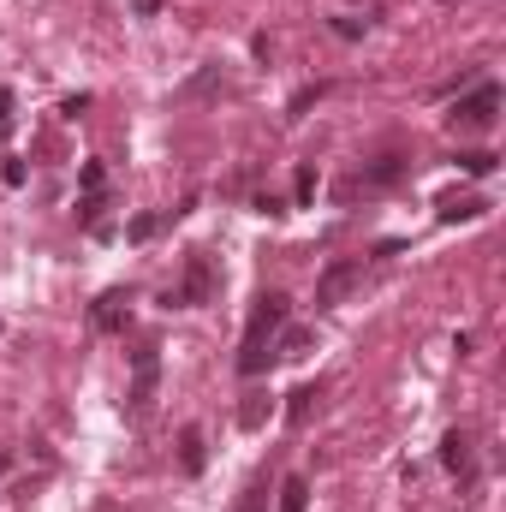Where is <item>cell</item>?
I'll list each match as a JSON object with an SVG mask.
<instances>
[{
    "label": "cell",
    "mask_w": 506,
    "mask_h": 512,
    "mask_svg": "<svg viewBox=\"0 0 506 512\" xmlns=\"http://www.w3.org/2000/svg\"><path fill=\"white\" fill-rule=\"evenodd\" d=\"M203 465H209L203 429H197V423H185V429H179V471H185V477H203Z\"/></svg>",
    "instance_id": "obj_11"
},
{
    "label": "cell",
    "mask_w": 506,
    "mask_h": 512,
    "mask_svg": "<svg viewBox=\"0 0 506 512\" xmlns=\"http://www.w3.org/2000/svg\"><path fill=\"white\" fill-rule=\"evenodd\" d=\"M0 334H6V322H0Z\"/></svg>",
    "instance_id": "obj_25"
},
{
    "label": "cell",
    "mask_w": 506,
    "mask_h": 512,
    "mask_svg": "<svg viewBox=\"0 0 506 512\" xmlns=\"http://www.w3.org/2000/svg\"><path fill=\"white\" fill-rule=\"evenodd\" d=\"M167 221H173V209H161V215H137V221L126 227V239H131V245H149V239H155Z\"/></svg>",
    "instance_id": "obj_16"
},
{
    "label": "cell",
    "mask_w": 506,
    "mask_h": 512,
    "mask_svg": "<svg viewBox=\"0 0 506 512\" xmlns=\"http://www.w3.org/2000/svg\"><path fill=\"white\" fill-rule=\"evenodd\" d=\"M60 114H66V120H78V114H90V96H66V102H60Z\"/></svg>",
    "instance_id": "obj_22"
},
{
    "label": "cell",
    "mask_w": 506,
    "mask_h": 512,
    "mask_svg": "<svg viewBox=\"0 0 506 512\" xmlns=\"http://www.w3.org/2000/svg\"><path fill=\"white\" fill-rule=\"evenodd\" d=\"M233 512H268V477H256L251 489L239 495V507H233Z\"/></svg>",
    "instance_id": "obj_20"
},
{
    "label": "cell",
    "mask_w": 506,
    "mask_h": 512,
    "mask_svg": "<svg viewBox=\"0 0 506 512\" xmlns=\"http://www.w3.org/2000/svg\"><path fill=\"white\" fill-rule=\"evenodd\" d=\"M405 173H411V161H405L399 149H387V155H376V161L358 167V179L346 185V197H352V191H387V185H399Z\"/></svg>",
    "instance_id": "obj_7"
},
{
    "label": "cell",
    "mask_w": 506,
    "mask_h": 512,
    "mask_svg": "<svg viewBox=\"0 0 506 512\" xmlns=\"http://www.w3.org/2000/svg\"><path fill=\"white\" fill-rule=\"evenodd\" d=\"M12 126H18V96H12V84H0V143L12 137Z\"/></svg>",
    "instance_id": "obj_19"
},
{
    "label": "cell",
    "mask_w": 506,
    "mask_h": 512,
    "mask_svg": "<svg viewBox=\"0 0 506 512\" xmlns=\"http://www.w3.org/2000/svg\"><path fill=\"white\" fill-rule=\"evenodd\" d=\"M364 30H370V24H364V18H352V12H340V18H334V36H346V42H358Z\"/></svg>",
    "instance_id": "obj_21"
},
{
    "label": "cell",
    "mask_w": 506,
    "mask_h": 512,
    "mask_svg": "<svg viewBox=\"0 0 506 512\" xmlns=\"http://www.w3.org/2000/svg\"><path fill=\"white\" fill-rule=\"evenodd\" d=\"M441 6H453V0H441Z\"/></svg>",
    "instance_id": "obj_24"
},
{
    "label": "cell",
    "mask_w": 506,
    "mask_h": 512,
    "mask_svg": "<svg viewBox=\"0 0 506 512\" xmlns=\"http://www.w3.org/2000/svg\"><path fill=\"white\" fill-rule=\"evenodd\" d=\"M215 90H221V60H215V66H203V72L179 90V102H197V96H215Z\"/></svg>",
    "instance_id": "obj_15"
},
{
    "label": "cell",
    "mask_w": 506,
    "mask_h": 512,
    "mask_svg": "<svg viewBox=\"0 0 506 512\" xmlns=\"http://www.w3.org/2000/svg\"><path fill=\"white\" fill-rule=\"evenodd\" d=\"M286 328V292H256L251 316H245V340H239V376L256 382L274 364V334Z\"/></svg>",
    "instance_id": "obj_1"
},
{
    "label": "cell",
    "mask_w": 506,
    "mask_h": 512,
    "mask_svg": "<svg viewBox=\"0 0 506 512\" xmlns=\"http://www.w3.org/2000/svg\"><path fill=\"white\" fill-rule=\"evenodd\" d=\"M441 465H447L459 483H471V471H477V441H471V429H447V435H441Z\"/></svg>",
    "instance_id": "obj_8"
},
{
    "label": "cell",
    "mask_w": 506,
    "mask_h": 512,
    "mask_svg": "<svg viewBox=\"0 0 506 512\" xmlns=\"http://www.w3.org/2000/svg\"><path fill=\"white\" fill-rule=\"evenodd\" d=\"M274 495H280V501H274V512H310V477H286Z\"/></svg>",
    "instance_id": "obj_13"
},
{
    "label": "cell",
    "mask_w": 506,
    "mask_h": 512,
    "mask_svg": "<svg viewBox=\"0 0 506 512\" xmlns=\"http://www.w3.org/2000/svg\"><path fill=\"white\" fill-rule=\"evenodd\" d=\"M155 387H161V346H137L131 352V387H126V417H149L155 405Z\"/></svg>",
    "instance_id": "obj_4"
},
{
    "label": "cell",
    "mask_w": 506,
    "mask_h": 512,
    "mask_svg": "<svg viewBox=\"0 0 506 512\" xmlns=\"http://www.w3.org/2000/svg\"><path fill=\"white\" fill-rule=\"evenodd\" d=\"M6 465H12V459H6V447H0V477H6Z\"/></svg>",
    "instance_id": "obj_23"
},
{
    "label": "cell",
    "mask_w": 506,
    "mask_h": 512,
    "mask_svg": "<svg viewBox=\"0 0 506 512\" xmlns=\"http://www.w3.org/2000/svg\"><path fill=\"white\" fill-rule=\"evenodd\" d=\"M310 346H316L310 328H280V334H274V358H304Z\"/></svg>",
    "instance_id": "obj_14"
},
{
    "label": "cell",
    "mask_w": 506,
    "mask_h": 512,
    "mask_svg": "<svg viewBox=\"0 0 506 512\" xmlns=\"http://www.w3.org/2000/svg\"><path fill=\"white\" fill-rule=\"evenodd\" d=\"M477 215H489V197H477V191H447V197H435V221H441V227H459V221H477Z\"/></svg>",
    "instance_id": "obj_9"
},
{
    "label": "cell",
    "mask_w": 506,
    "mask_h": 512,
    "mask_svg": "<svg viewBox=\"0 0 506 512\" xmlns=\"http://www.w3.org/2000/svg\"><path fill=\"white\" fill-rule=\"evenodd\" d=\"M268 417H274V393H262V387L245 393V405H239V429H262Z\"/></svg>",
    "instance_id": "obj_12"
},
{
    "label": "cell",
    "mask_w": 506,
    "mask_h": 512,
    "mask_svg": "<svg viewBox=\"0 0 506 512\" xmlns=\"http://www.w3.org/2000/svg\"><path fill=\"white\" fill-rule=\"evenodd\" d=\"M495 120H501V84L495 78H483L477 90H465L453 102V114H447V126L459 131V137H483V131H495Z\"/></svg>",
    "instance_id": "obj_2"
},
{
    "label": "cell",
    "mask_w": 506,
    "mask_h": 512,
    "mask_svg": "<svg viewBox=\"0 0 506 512\" xmlns=\"http://www.w3.org/2000/svg\"><path fill=\"white\" fill-rule=\"evenodd\" d=\"M292 197H298V203L316 197V161H298V173H292Z\"/></svg>",
    "instance_id": "obj_18"
},
{
    "label": "cell",
    "mask_w": 506,
    "mask_h": 512,
    "mask_svg": "<svg viewBox=\"0 0 506 512\" xmlns=\"http://www.w3.org/2000/svg\"><path fill=\"white\" fill-rule=\"evenodd\" d=\"M459 167H465L471 179H489V173L501 167V155H489V149H459Z\"/></svg>",
    "instance_id": "obj_17"
},
{
    "label": "cell",
    "mask_w": 506,
    "mask_h": 512,
    "mask_svg": "<svg viewBox=\"0 0 506 512\" xmlns=\"http://www.w3.org/2000/svg\"><path fill=\"white\" fill-rule=\"evenodd\" d=\"M322 393H328V382H298L292 393H286V423H292V429H304V423L316 417Z\"/></svg>",
    "instance_id": "obj_10"
},
{
    "label": "cell",
    "mask_w": 506,
    "mask_h": 512,
    "mask_svg": "<svg viewBox=\"0 0 506 512\" xmlns=\"http://www.w3.org/2000/svg\"><path fill=\"white\" fill-rule=\"evenodd\" d=\"M131 304H137V292H131V286H108V292L90 304V328H96V334H126Z\"/></svg>",
    "instance_id": "obj_6"
},
{
    "label": "cell",
    "mask_w": 506,
    "mask_h": 512,
    "mask_svg": "<svg viewBox=\"0 0 506 512\" xmlns=\"http://www.w3.org/2000/svg\"><path fill=\"white\" fill-rule=\"evenodd\" d=\"M352 286H364V256H334L322 274H316V310H334L352 298Z\"/></svg>",
    "instance_id": "obj_5"
},
{
    "label": "cell",
    "mask_w": 506,
    "mask_h": 512,
    "mask_svg": "<svg viewBox=\"0 0 506 512\" xmlns=\"http://www.w3.org/2000/svg\"><path fill=\"white\" fill-rule=\"evenodd\" d=\"M215 292H221V274H215L209 251H191V256H185L179 286L167 292V304H179V310H203V304H215Z\"/></svg>",
    "instance_id": "obj_3"
}]
</instances>
